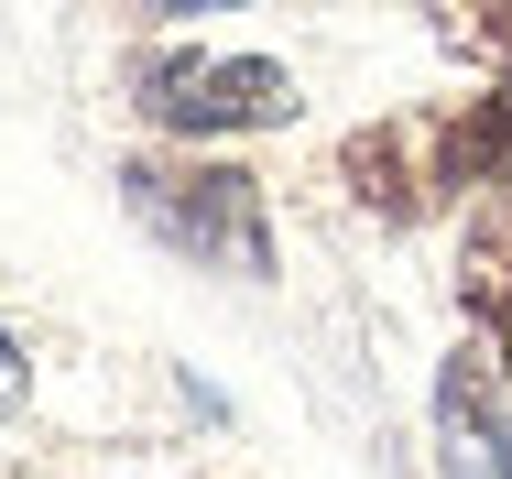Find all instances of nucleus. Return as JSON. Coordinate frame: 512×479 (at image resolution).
I'll return each instance as SVG.
<instances>
[{"instance_id":"1","label":"nucleus","mask_w":512,"mask_h":479,"mask_svg":"<svg viewBox=\"0 0 512 479\" xmlns=\"http://www.w3.org/2000/svg\"><path fill=\"white\" fill-rule=\"evenodd\" d=\"M120 207L197 273H229V284H262L273 273V196L251 164H218L207 142L186 153H131L120 164Z\"/></svg>"},{"instance_id":"2","label":"nucleus","mask_w":512,"mask_h":479,"mask_svg":"<svg viewBox=\"0 0 512 479\" xmlns=\"http://www.w3.org/2000/svg\"><path fill=\"white\" fill-rule=\"evenodd\" d=\"M131 109L175 142H229V131H284L295 120V66L273 55H207V44H153L120 66Z\"/></svg>"},{"instance_id":"3","label":"nucleus","mask_w":512,"mask_h":479,"mask_svg":"<svg viewBox=\"0 0 512 479\" xmlns=\"http://www.w3.org/2000/svg\"><path fill=\"white\" fill-rule=\"evenodd\" d=\"M338 186L360 196L371 218H393V229L436 218V207H447V175H436V120H371V131H349V142H338Z\"/></svg>"},{"instance_id":"4","label":"nucleus","mask_w":512,"mask_h":479,"mask_svg":"<svg viewBox=\"0 0 512 479\" xmlns=\"http://www.w3.org/2000/svg\"><path fill=\"white\" fill-rule=\"evenodd\" d=\"M436 469L447 479H512V392L480 349L436 371Z\"/></svg>"},{"instance_id":"5","label":"nucleus","mask_w":512,"mask_h":479,"mask_svg":"<svg viewBox=\"0 0 512 479\" xmlns=\"http://www.w3.org/2000/svg\"><path fill=\"white\" fill-rule=\"evenodd\" d=\"M458 305L480 327V360L512 371V186H491L469 207V240H458Z\"/></svg>"},{"instance_id":"6","label":"nucleus","mask_w":512,"mask_h":479,"mask_svg":"<svg viewBox=\"0 0 512 479\" xmlns=\"http://www.w3.org/2000/svg\"><path fill=\"white\" fill-rule=\"evenodd\" d=\"M436 175H447V196H491V186H512V66L491 77V98L436 109Z\"/></svg>"},{"instance_id":"7","label":"nucleus","mask_w":512,"mask_h":479,"mask_svg":"<svg viewBox=\"0 0 512 479\" xmlns=\"http://www.w3.org/2000/svg\"><path fill=\"white\" fill-rule=\"evenodd\" d=\"M447 11V33L469 44V55H502L512 66V0H436Z\"/></svg>"},{"instance_id":"8","label":"nucleus","mask_w":512,"mask_h":479,"mask_svg":"<svg viewBox=\"0 0 512 479\" xmlns=\"http://www.w3.org/2000/svg\"><path fill=\"white\" fill-rule=\"evenodd\" d=\"M131 11H153V22H197V11H240V0H131Z\"/></svg>"},{"instance_id":"9","label":"nucleus","mask_w":512,"mask_h":479,"mask_svg":"<svg viewBox=\"0 0 512 479\" xmlns=\"http://www.w3.org/2000/svg\"><path fill=\"white\" fill-rule=\"evenodd\" d=\"M11 403H22V338L0 327V414H11Z\"/></svg>"}]
</instances>
